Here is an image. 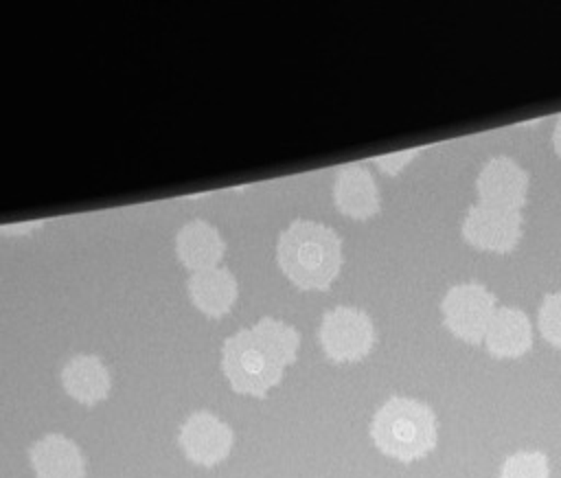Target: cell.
I'll list each match as a JSON object with an SVG mask.
<instances>
[{"label":"cell","mask_w":561,"mask_h":478,"mask_svg":"<svg viewBox=\"0 0 561 478\" xmlns=\"http://www.w3.org/2000/svg\"><path fill=\"white\" fill-rule=\"evenodd\" d=\"M188 294L197 309H202L206 316L219 318L232 307L237 298V283L228 270L208 268L191 276Z\"/></svg>","instance_id":"13"},{"label":"cell","mask_w":561,"mask_h":478,"mask_svg":"<svg viewBox=\"0 0 561 478\" xmlns=\"http://www.w3.org/2000/svg\"><path fill=\"white\" fill-rule=\"evenodd\" d=\"M421 149L414 147V149H405V151H394V153H388V156H377L375 158V164L388 173V175H397L405 164L412 162V158L419 153Z\"/></svg>","instance_id":"18"},{"label":"cell","mask_w":561,"mask_h":478,"mask_svg":"<svg viewBox=\"0 0 561 478\" xmlns=\"http://www.w3.org/2000/svg\"><path fill=\"white\" fill-rule=\"evenodd\" d=\"M537 322L543 340L561 349V292L543 296Z\"/></svg>","instance_id":"17"},{"label":"cell","mask_w":561,"mask_h":478,"mask_svg":"<svg viewBox=\"0 0 561 478\" xmlns=\"http://www.w3.org/2000/svg\"><path fill=\"white\" fill-rule=\"evenodd\" d=\"M252 333L263 342V346L283 364H294L296 362V351H298V333L294 327L274 320V318H261Z\"/></svg>","instance_id":"15"},{"label":"cell","mask_w":561,"mask_h":478,"mask_svg":"<svg viewBox=\"0 0 561 478\" xmlns=\"http://www.w3.org/2000/svg\"><path fill=\"white\" fill-rule=\"evenodd\" d=\"M548 458L541 452H517L500 469V478H548Z\"/></svg>","instance_id":"16"},{"label":"cell","mask_w":561,"mask_h":478,"mask_svg":"<svg viewBox=\"0 0 561 478\" xmlns=\"http://www.w3.org/2000/svg\"><path fill=\"white\" fill-rule=\"evenodd\" d=\"M31 467L37 478H83L81 449L61 434H46L28 447Z\"/></svg>","instance_id":"9"},{"label":"cell","mask_w":561,"mask_h":478,"mask_svg":"<svg viewBox=\"0 0 561 478\" xmlns=\"http://www.w3.org/2000/svg\"><path fill=\"white\" fill-rule=\"evenodd\" d=\"M178 257L184 265L199 270L215 268L224 252V241L206 221H191L178 232Z\"/></svg>","instance_id":"14"},{"label":"cell","mask_w":561,"mask_h":478,"mask_svg":"<svg viewBox=\"0 0 561 478\" xmlns=\"http://www.w3.org/2000/svg\"><path fill=\"white\" fill-rule=\"evenodd\" d=\"M320 344L333 362H357L375 344L373 320L362 309L335 307L322 318Z\"/></svg>","instance_id":"5"},{"label":"cell","mask_w":561,"mask_h":478,"mask_svg":"<svg viewBox=\"0 0 561 478\" xmlns=\"http://www.w3.org/2000/svg\"><path fill=\"white\" fill-rule=\"evenodd\" d=\"M64 390L79 403L94 406L110 395V373L96 355H75L61 371Z\"/></svg>","instance_id":"12"},{"label":"cell","mask_w":561,"mask_h":478,"mask_svg":"<svg viewBox=\"0 0 561 478\" xmlns=\"http://www.w3.org/2000/svg\"><path fill=\"white\" fill-rule=\"evenodd\" d=\"M445 327L469 344H480L495 314V296L478 281L458 283L440 300Z\"/></svg>","instance_id":"4"},{"label":"cell","mask_w":561,"mask_h":478,"mask_svg":"<svg viewBox=\"0 0 561 478\" xmlns=\"http://www.w3.org/2000/svg\"><path fill=\"white\" fill-rule=\"evenodd\" d=\"M480 204L522 210L528 193V173L506 156H495L480 169L476 178Z\"/></svg>","instance_id":"8"},{"label":"cell","mask_w":561,"mask_h":478,"mask_svg":"<svg viewBox=\"0 0 561 478\" xmlns=\"http://www.w3.org/2000/svg\"><path fill=\"white\" fill-rule=\"evenodd\" d=\"M333 197L337 210L348 217L368 219L379 213V193L375 180L362 164H346L344 169H340L333 186Z\"/></svg>","instance_id":"11"},{"label":"cell","mask_w":561,"mask_h":478,"mask_svg":"<svg viewBox=\"0 0 561 478\" xmlns=\"http://www.w3.org/2000/svg\"><path fill=\"white\" fill-rule=\"evenodd\" d=\"M460 232L478 250L511 252L522 239V210L476 204L467 210Z\"/></svg>","instance_id":"6"},{"label":"cell","mask_w":561,"mask_h":478,"mask_svg":"<svg viewBox=\"0 0 561 478\" xmlns=\"http://www.w3.org/2000/svg\"><path fill=\"white\" fill-rule=\"evenodd\" d=\"M278 263L302 289H327L342 265L340 237L316 221L296 219L278 239Z\"/></svg>","instance_id":"1"},{"label":"cell","mask_w":561,"mask_h":478,"mask_svg":"<svg viewBox=\"0 0 561 478\" xmlns=\"http://www.w3.org/2000/svg\"><path fill=\"white\" fill-rule=\"evenodd\" d=\"M552 147H554L557 156L561 158V116H559V121L554 125V132H552Z\"/></svg>","instance_id":"19"},{"label":"cell","mask_w":561,"mask_h":478,"mask_svg":"<svg viewBox=\"0 0 561 478\" xmlns=\"http://www.w3.org/2000/svg\"><path fill=\"white\" fill-rule=\"evenodd\" d=\"M221 368L234 392L265 397L283 377V364L263 346L252 329H241L224 342Z\"/></svg>","instance_id":"3"},{"label":"cell","mask_w":561,"mask_h":478,"mask_svg":"<svg viewBox=\"0 0 561 478\" xmlns=\"http://www.w3.org/2000/svg\"><path fill=\"white\" fill-rule=\"evenodd\" d=\"M180 447L197 465L210 467L221 463L232 449V430L213 412H193L180 428Z\"/></svg>","instance_id":"7"},{"label":"cell","mask_w":561,"mask_h":478,"mask_svg":"<svg viewBox=\"0 0 561 478\" xmlns=\"http://www.w3.org/2000/svg\"><path fill=\"white\" fill-rule=\"evenodd\" d=\"M370 436L386 456L412 463L436 447V414L416 399L394 395L375 412Z\"/></svg>","instance_id":"2"},{"label":"cell","mask_w":561,"mask_h":478,"mask_svg":"<svg viewBox=\"0 0 561 478\" xmlns=\"http://www.w3.org/2000/svg\"><path fill=\"white\" fill-rule=\"evenodd\" d=\"M486 351L493 357H519L533 346V327L528 316L515 307L495 309L484 333Z\"/></svg>","instance_id":"10"}]
</instances>
